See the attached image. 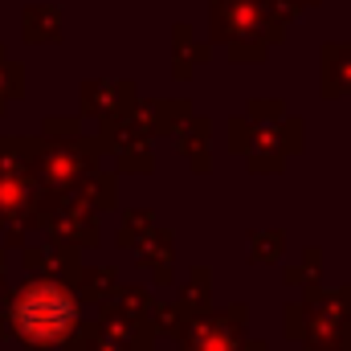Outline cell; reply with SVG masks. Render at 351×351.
<instances>
[{
  "mask_svg": "<svg viewBox=\"0 0 351 351\" xmlns=\"http://www.w3.org/2000/svg\"><path fill=\"white\" fill-rule=\"evenodd\" d=\"M152 323H156V335H164V339H184V331H188V323H192V315L176 302V298H156V306H152Z\"/></svg>",
  "mask_w": 351,
  "mask_h": 351,
  "instance_id": "484cf974",
  "label": "cell"
},
{
  "mask_svg": "<svg viewBox=\"0 0 351 351\" xmlns=\"http://www.w3.org/2000/svg\"><path fill=\"white\" fill-rule=\"evenodd\" d=\"M33 176L45 192L70 196L94 168H102V139L98 135H25Z\"/></svg>",
  "mask_w": 351,
  "mask_h": 351,
  "instance_id": "277c9868",
  "label": "cell"
},
{
  "mask_svg": "<svg viewBox=\"0 0 351 351\" xmlns=\"http://www.w3.org/2000/svg\"><path fill=\"white\" fill-rule=\"evenodd\" d=\"M82 306L86 302L74 282L29 274L8 290L0 331H4V339L21 343L25 351H66L90 319Z\"/></svg>",
  "mask_w": 351,
  "mask_h": 351,
  "instance_id": "6da1fadb",
  "label": "cell"
},
{
  "mask_svg": "<svg viewBox=\"0 0 351 351\" xmlns=\"http://www.w3.org/2000/svg\"><path fill=\"white\" fill-rule=\"evenodd\" d=\"M282 331L302 351H351V319L327 315L315 302L290 298L282 306Z\"/></svg>",
  "mask_w": 351,
  "mask_h": 351,
  "instance_id": "52a82bcc",
  "label": "cell"
},
{
  "mask_svg": "<svg viewBox=\"0 0 351 351\" xmlns=\"http://www.w3.org/2000/svg\"><path fill=\"white\" fill-rule=\"evenodd\" d=\"M302 302H315V306H323L327 315L351 319V282H343V286H323V290H315V294H302Z\"/></svg>",
  "mask_w": 351,
  "mask_h": 351,
  "instance_id": "4316f807",
  "label": "cell"
},
{
  "mask_svg": "<svg viewBox=\"0 0 351 351\" xmlns=\"http://www.w3.org/2000/svg\"><path fill=\"white\" fill-rule=\"evenodd\" d=\"M298 16L302 8L294 0H208V41L229 45L233 62L258 66Z\"/></svg>",
  "mask_w": 351,
  "mask_h": 351,
  "instance_id": "7a4b0ae2",
  "label": "cell"
},
{
  "mask_svg": "<svg viewBox=\"0 0 351 351\" xmlns=\"http://www.w3.org/2000/svg\"><path fill=\"white\" fill-rule=\"evenodd\" d=\"M294 4H298V8H302V12H306V8H319V4H323V0H294Z\"/></svg>",
  "mask_w": 351,
  "mask_h": 351,
  "instance_id": "4dcf8cb0",
  "label": "cell"
},
{
  "mask_svg": "<svg viewBox=\"0 0 351 351\" xmlns=\"http://www.w3.org/2000/svg\"><path fill=\"white\" fill-rule=\"evenodd\" d=\"M74 286H78L82 302L98 311V306H102V302H106V298L123 286V282H119V265H102V262L82 265V274H78V282H74Z\"/></svg>",
  "mask_w": 351,
  "mask_h": 351,
  "instance_id": "ffe728a7",
  "label": "cell"
},
{
  "mask_svg": "<svg viewBox=\"0 0 351 351\" xmlns=\"http://www.w3.org/2000/svg\"><path fill=\"white\" fill-rule=\"evenodd\" d=\"M21 265H25V274H33V278H62V282H78V274H82V250H70V245H62V241H29L25 250H21Z\"/></svg>",
  "mask_w": 351,
  "mask_h": 351,
  "instance_id": "8fae6325",
  "label": "cell"
},
{
  "mask_svg": "<svg viewBox=\"0 0 351 351\" xmlns=\"http://www.w3.org/2000/svg\"><path fill=\"white\" fill-rule=\"evenodd\" d=\"M41 135H86L82 131V114H45L41 119Z\"/></svg>",
  "mask_w": 351,
  "mask_h": 351,
  "instance_id": "f1b7e54d",
  "label": "cell"
},
{
  "mask_svg": "<svg viewBox=\"0 0 351 351\" xmlns=\"http://www.w3.org/2000/svg\"><path fill=\"white\" fill-rule=\"evenodd\" d=\"M8 290H12V282H8V250L0 245V315H4V302H8ZM4 335V331H0Z\"/></svg>",
  "mask_w": 351,
  "mask_h": 351,
  "instance_id": "f546056e",
  "label": "cell"
},
{
  "mask_svg": "<svg viewBox=\"0 0 351 351\" xmlns=\"http://www.w3.org/2000/svg\"><path fill=\"white\" fill-rule=\"evenodd\" d=\"M172 143H176V152L188 160V168L192 172H213V152H208V143H213V119L208 114H192V119H184L180 127H176V135H172Z\"/></svg>",
  "mask_w": 351,
  "mask_h": 351,
  "instance_id": "9a60e30c",
  "label": "cell"
},
{
  "mask_svg": "<svg viewBox=\"0 0 351 351\" xmlns=\"http://www.w3.org/2000/svg\"><path fill=\"white\" fill-rule=\"evenodd\" d=\"M0 339H4V335H0Z\"/></svg>",
  "mask_w": 351,
  "mask_h": 351,
  "instance_id": "1f68e13d",
  "label": "cell"
},
{
  "mask_svg": "<svg viewBox=\"0 0 351 351\" xmlns=\"http://www.w3.org/2000/svg\"><path fill=\"white\" fill-rule=\"evenodd\" d=\"M319 94L323 98L351 94V41H327L319 49Z\"/></svg>",
  "mask_w": 351,
  "mask_h": 351,
  "instance_id": "e0dca14e",
  "label": "cell"
},
{
  "mask_svg": "<svg viewBox=\"0 0 351 351\" xmlns=\"http://www.w3.org/2000/svg\"><path fill=\"white\" fill-rule=\"evenodd\" d=\"M160 229V221H156V213L152 208H127L123 217H119V225H114V245L119 250H139L152 233Z\"/></svg>",
  "mask_w": 351,
  "mask_h": 351,
  "instance_id": "44dd1931",
  "label": "cell"
},
{
  "mask_svg": "<svg viewBox=\"0 0 351 351\" xmlns=\"http://www.w3.org/2000/svg\"><path fill=\"white\" fill-rule=\"evenodd\" d=\"M208 58H213V41H200L192 21H176L172 25V78L176 82H188L192 70L200 62H208Z\"/></svg>",
  "mask_w": 351,
  "mask_h": 351,
  "instance_id": "ac0fdd59",
  "label": "cell"
},
{
  "mask_svg": "<svg viewBox=\"0 0 351 351\" xmlns=\"http://www.w3.org/2000/svg\"><path fill=\"white\" fill-rule=\"evenodd\" d=\"M176 302H180L188 315L213 311V269H208V265H192V269L184 274V282L176 286Z\"/></svg>",
  "mask_w": 351,
  "mask_h": 351,
  "instance_id": "d6986e66",
  "label": "cell"
},
{
  "mask_svg": "<svg viewBox=\"0 0 351 351\" xmlns=\"http://www.w3.org/2000/svg\"><path fill=\"white\" fill-rule=\"evenodd\" d=\"M282 282H286V286H298L302 294L323 290V245H306V250H302V262H294V265L282 269Z\"/></svg>",
  "mask_w": 351,
  "mask_h": 351,
  "instance_id": "7402d4cb",
  "label": "cell"
},
{
  "mask_svg": "<svg viewBox=\"0 0 351 351\" xmlns=\"http://www.w3.org/2000/svg\"><path fill=\"white\" fill-rule=\"evenodd\" d=\"M176 351H269V343L250 335V306L229 302L221 311L213 306L204 315H192Z\"/></svg>",
  "mask_w": 351,
  "mask_h": 351,
  "instance_id": "8992f818",
  "label": "cell"
},
{
  "mask_svg": "<svg viewBox=\"0 0 351 351\" xmlns=\"http://www.w3.org/2000/svg\"><path fill=\"white\" fill-rule=\"evenodd\" d=\"M25 90H29V82H25V62L12 58L4 49V41H0V114H8V106L21 102Z\"/></svg>",
  "mask_w": 351,
  "mask_h": 351,
  "instance_id": "cb8c5ba5",
  "label": "cell"
},
{
  "mask_svg": "<svg viewBox=\"0 0 351 351\" xmlns=\"http://www.w3.org/2000/svg\"><path fill=\"white\" fill-rule=\"evenodd\" d=\"M139 98H143V94H139V86H135L131 78H86V82L78 86V114L106 123V119L131 114Z\"/></svg>",
  "mask_w": 351,
  "mask_h": 351,
  "instance_id": "30bf717a",
  "label": "cell"
},
{
  "mask_svg": "<svg viewBox=\"0 0 351 351\" xmlns=\"http://www.w3.org/2000/svg\"><path fill=\"white\" fill-rule=\"evenodd\" d=\"M53 192H45L33 176L25 135H0V233L4 250H25L29 233H45Z\"/></svg>",
  "mask_w": 351,
  "mask_h": 351,
  "instance_id": "3957f363",
  "label": "cell"
},
{
  "mask_svg": "<svg viewBox=\"0 0 351 351\" xmlns=\"http://www.w3.org/2000/svg\"><path fill=\"white\" fill-rule=\"evenodd\" d=\"M156 139H172L176 127L184 123V119H192L196 114V106H192V98H164V94H143L139 102H135V110H131Z\"/></svg>",
  "mask_w": 351,
  "mask_h": 351,
  "instance_id": "7c38bea8",
  "label": "cell"
},
{
  "mask_svg": "<svg viewBox=\"0 0 351 351\" xmlns=\"http://www.w3.org/2000/svg\"><path fill=\"white\" fill-rule=\"evenodd\" d=\"M250 262H258V265H274V262H282L286 258V229H265V225H254L250 233Z\"/></svg>",
  "mask_w": 351,
  "mask_h": 351,
  "instance_id": "d4e9b609",
  "label": "cell"
},
{
  "mask_svg": "<svg viewBox=\"0 0 351 351\" xmlns=\"http://www.w3.org/2000/svg\"><path fill=\"white\" fill-rule=\"evenodd\" d=\"M135 262H139V269L143 274H152V286H172L176 282V237L160 225L139 250H135Z\"/></svg>",
  "mask_w": 351,
  "mask_h": 351,
  "instance_id": "2e32d148",
  "label": "cell"
},
{
  "mask_svg": "<svg viewBox=\"0 0 351 351\" xmlns=\"http://www.w3.org/2000/svg\"><path fill=\"white\" fill-rule=\"evenodd\" d=\"M74 196L90 200L98 213L114 208V204H119V172H114V168H94V172L74 188Z\"/></svg>",
  "mask_w": 351,
  "mask_h": 351,
  "instance_id": "603a6c76",
  "label": "cell"
},
{
  "mask_svg": "<svg viewBox=\"0 0 351 351\" xmlns=\"http://www.w3.org/2000/svg\"><path fill=\"white\" fill-rule=\"evenodd\" d=\"M245 114H250L254 123H262V127H278V123H286V119H290L286 102H282V98H265V94L245 98Z\"/></svg>",
  "mask_w": 351,
  "mask_h": 351,
  "instance_id": "83f0119b",
  "label": "cell"
},
{
  "mask_svg": "<svg viewBox=\"0 0 351 351\" xmlns=\"http://www.w3.org/2000/svg\"><path fill=\"white\" fill-rule=\"evenodd\" d=\"M98 139H102L106 156L114 160V172H156V135L135 114H119V119L98 123Z\"/></svg>",
  "mask_w": 351,
  "mask_h": 351,
  "instance_id": "ba28073f",
  "label": "cell"
},
{
  "mask_svg": "<svg viewBox=\"0 0 351 351\" xmlns=\"http://www.w3.org/2000/svg\"><path fill=\"white\" fill-rule=\"evenodd\" d=\"M152 306H156L152 286H143V282H123L94 315L106 319V323H152Z\"/></svg>",
  "mask_w": 351,
  "mask_h": 351,
  "instance_id": "4fadbf2b",
  "label": "cell"
},
{
  "mask_svg": "<svg viewBox=\"0 0 351 351\" xmlns=\"http://www.w3.org/2000/svg\"><path fill=\"white\" fill-rule=\"evenodd\" d=\"M225 131H229V152L241 156L245 168L254 176H269V172L278 176L286 168L290 156H298V152L306 147V143H302V119H298V114H290V119L278 123V127H262V123H254L245 110H237V114H229Z\"/></svg>",
  "mask_w": 351,
  "mask_h": 351,
  "instance_id": "5b68a950",
  "label": "cell"
},
{
  "mask_svg": "<svg viewBox=\"0 0 351 351\" xmlns=\"http://www.w3.org/2000/svg\"><path fill=\"white\" fill-rule=\"evenodd\" d=\"M21 37L29 45H58L66 37V8L53 0H33L21 8Z\"/></svg>",
  "mask_w": 351,
  "mask_h": 351,
  "instance_id": "5bb4252c",
  "label": "cell"
},
{
  "mask_svg": "<svg viewBox=\"0 0 351 351\" xmlns=\"http://www.w3.org/2000/svg\"><path fill=\"white\" fill-rule=\"evenodd\" d=\"M45 237L62 241L70 250H94L102 245V213L82 196H53L49 217H45Z\"/></svg>",
  "mask_w": 351,
  "mask_h": 351,
  "instance_id": "9c48e42d",
  "label": "cell"
}]
</instances>
